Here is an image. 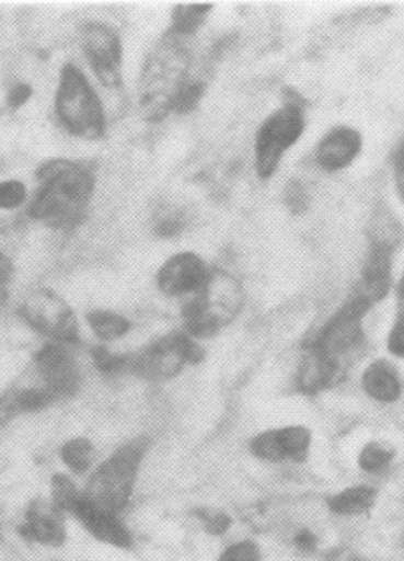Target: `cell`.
<instances>
[{"label":"cell","instance_id":"d4e9b609","mask_svg":"<svg viewBox=\"0 0 404 561\" xmlns=\"http://www.w3.org/2000/svg\"><path fill=\"white\" fill-rule=\"evenodd\" d=\"M49 491H51V501L49 502L62 514L65 512L72 514L79 502L84 497V492H79L72 479L66 474L53 476Z\"/></svg>","mask_w":404,"mask_h":561},{"label":"cell","instance_id":"4dcf8cb0","mask_svg":"<svg viewBox=\"0 0 404 561\" xmlns=\"http://www.w3.org/2000/svg\"><path fill=\"white\" fill-rule=\"evenodd\" d=\"M262 548L252 540H240L229 545L216 561H262Z\"/></svg>","mask_w":404,"mask_h":561},{"label":"cell","instance_id":"8fae6325","mask_svg":"<svg viewBox=\"0 0 404 561\" xmlns=\"http://www.w3.org/2000/svg\"><path fill=\"white\" fill-rule=\"evenodd\" d=\"M396 249V239L391 236L374 234L368 242L354 291L374 308L393 295L394 280H396L394 275Z\"/></svg>","mask_w":404,"mask_h":561},{"label":"cell","instance_id":"d6a6232c","mask_svg":"<svg viewBox=\"0 0 404 561\" xmlns=\"http://www.w3.org/2000/svg\"><path fill=\"white\" fill-rule=\"evenodd\" d=\"M308 198V193H305V188L302 186L301 182H291L286 186L285 202L286 206H288L292 213L304 211Z\"/></svg>","mask_w":404,"mask_h":561},{"label":"cell","instance_id":"3957f363","mask_svg":"<svg viewBox=\"0 0 404 561\" xmlns=\"http://www.w3.org/2000/svg\"><path fill=\"white\" fill-rule=\"evenodd\" d=\"M308 103L295 88H285L281 103L256 127L253 136V172L262 183L272 182L288 153L308 133Z\"/></svg>","mask_w":404,"mask_h":561},{"label":"cell","instance_id":"f1b7e54d","mask_svg":"<svg viewBox=\"0 0 404 561\" xmlns=\"http://www.w3.org/2000/svg\"><path fill=\"white\" fill-rule=\"evenodd\" d=\"M386 353L393 359L404 360V307H397L393 313L386 337H384Z\"/></svg>","mask_w":404,"mask_h":561},{"label":"cell","instance_id":"484cf974","mask_svg":"<svg viewBox=\"0 0 404 561\" xmlns=\"http://www.w3.org/2000/svg\"><path fill=\"white\" fill-rule=\"evenodd\" d=\"M206 91V78L197 77V75L193 73V77L184 84L180 96H177L173 116H187V114L194 113L199 107V104L203 103Z\"/></svg>","mask_w":404,"mask_h":561},{"label":"cell","instance_id":"d6986e66","mask_svg":"<svg viewBox=\"0 0 404 561\" xmlns=\"http://www.w3.org/2000/svg\"><path fill=\"white\" fill-rule=\"evenodd\" d=\"M347 367L335 360L327 359L314 351L304 350L298 374H296V386L299 392L305 396H318L337 386L344 379Z\"/></svg>","mask_w":404,"mask_h":561},{"label":"cell","instance_id":"ffe728a7","mask_svg":"<svg viewBox=\"0 0 404 561\" xmlns=\"http://www.w3.org/2000/svg\"><path fill=\"white\" fill-rule=\"evenodd\" d=\"M378 501V491L371 485H348L327 499V507L338 517H360L368 514Z\"/></svg>","mask_w":404,"mask_h":561},{"label":"cell","instance_id":"7c38bea8","mask_svg":"<svg viewBox=\"0 0 404 561\" xmlns=\"http://www.w3.org/2000/svg\"><path fill=\"white\" fill-rule=\"evenodd\" d=\"M212 265L194 251H180L164 259L154 274V287L171 300H187L206 285Z\"/></svg>","mask_w":404,"mask_h":561},{"label":"cell","instance_id":"4316f807","mask_svg":"<svg viewBox=\"0 0 404 561\" xmlns=\"http://www.w3.org/2000/svg\"><path fill=\"white\" fill-rule=\"evenodd\" d=\"M30 195L32 193L23 180H0V211H15V209L26 206Z\"/></svg>","mask_w":404,"mask_h":561},{"label":"cell","instance_id":"9c48e42d","mask_svg":"<svg viewBox=\"0 0 404 561\" xmlns=\"http://www.w3.org/2000/svg\"><path fill=\"white\" fill-rule=\"evenodd\" d=\"M16 311L20 320L30 330L42 334L51 343L66 344V346L79 343L81 327H79L78 314L71 304L53 288H32L20 300Z\"/></svg>","mask_w":404,"mask_h":561},{"label":"cell","instance_id":"8992f818","mask_svg":"<svg viewBox=\"0 0 404 561\" xmlns=\"http://www.w3.org/2000/svg\"><path fill=\"white\" fill-rule=\"evenodd\" d=\"M150 442L135 438L115 449L89 479L84 497L107 511H124L134 494L141 462L147 456Z\"/></svg>","mask_w":404,"mask_h":561},{"label":"cell","instance_id":"30bf717a","mask_svg":"<svg viewBox=\"0 0 404 561\" xmlns=\"http://www.w3.org/2000/svg\"><path fill=\"white\" fill-rule=\"evenodd\" d=\"M79 47L85 64L104 90L124 87V41L114 25L104 21H88L79 28Z\"/></svg>","mask_w":404,"mask_h":561},{"label":"cell","instance_id":"7a4b0ae2","mask_svg":"<svg viewBox=\"0 0 404 561\" xmlns=\"http://www.w3.org/2000/svg\"><path fill=\"white\" fill-rule=\"evenodd\" d=\"M193 41L164 31L145 57L138 75L137 111L143 123L157 126L174 114V104L194 73Z\"/></svg>","mask_w":404,"mask_h":561},{"label":"cell","instance_id":"e575fe53","mask_svg":"<svg viewBox=\"0 0 404 561\" xmlns=\"http://www.w3.org/2000/svg\"><path fill=\"white\" fill-rule=\"evenodd\" d=\"M204 527L210 535H223L230 527V518L222 512H212L204 517Z\"/></svg>","mask_w":404,"mask_h":561},{"label":"cell","instance_id":"ba28073f","mask_svg":"<svg viewBox=\"0 0 404 561\" xmlns=\"http://www.w3.org/2000/svg\"><path fill=\"white\" fill-rule=\"evenodd\" d=\"M206 357L203 343L184 333L171 331L131 354L128 370L151 382H164L180 376L187 366L199 364Z\"/></svg>","mask_w":404,"mask_h":561},{"label":"cell","instance_id":"277c9868","mask_svg":"<svg viewBox=\"0 0 404 561\" xmlns=\"http://www.w3.org/2000/svg\"><path fill=\"white\" fill-rule=\"evenodd\" d=\"M245 307L242 280L226 268L212 267L206 285L181 305V330L199 343L212 340L235 323Z\"/></svg>","mask_w":404,"mask_h":561},{"label":"cell","instance_id":"6da1fadb","mask_svg":"<svg viewBox=\"0 0 404 561\" xmlns=\"http://www.w3.org/2000/svg\"><path fill=\"white\" fill-rule=\"evenodd\" d=\"M36 186L26 203V216L53 231H72L84 221L97 190L91 163L49 159L36 169Z\"/></svg>","mask_w":404,"mask_h":561},{"label":"cell","instance_id":"74e56055","mask_svg":"<svg viewBox=\"0 0 404 561\" xmlns=\"http://www.w3.org/2000/svg\"><path fill=\"white\" fill-rule=\"evenodd\" d=\"M393 297L397 307H404V271L394 280Z\"/></svg>","mask_w":404,"mask_h":561},{"label":"cell","instance_id":"f546056e","mask_svg":"<svg viewBox=\"0 0 404 561\" xmlns=\"http://www.w3.org/2000/svg\"><path fill=\"white\" fill-rule=\"evenodd\" d=\"M391 180H393L394 195L404 208V136L397 140L390 156Z\"/></svg>","mask_w":404,"mask_h":561},{"label":"cell","instance_id":"603a6c76","mask_svg":"<svg viewBox=\"0 0 404 561\" xmlns=\"http://www.w3.org/2000/svg\"><path fill=\"white\" fill-rule=\"evenodd\" d=\"M94 446L84 436H74L62 443L59 448V458L72 474L81 476L88 472L94 462Z\"/></svg>","mask_w":404,"mask_h":561},{"label":"cell","instance_id":"836d02e7","mask_svg":"<svg viewBox=\"0 0 404 561\" xmlns=\"http://www.w3.org/2000/svg\"><path fill=\"white\" fill-rule=\"evenodd\" d=\"M184 229V221L180 218V216H166V218L158 221L157 228H154V232L157 236L163 239H171L174 236L181 234V231Z\"/></svg>","mask_w":404,"mask_h":561},{"label":"cell","instance_id":"e0dca14e","mask_svg":"<svg viewBox=\"0 0 404 561\" xmlns=\"http://www.w3.org/2000/svg\"><path fill=\"white\" fill-rule=\"evenodd\" d=\"M72 515L78 518L84 530L101 543L122 548V550L131 547L130 530L115 512L99 507V505L92 504L91 501L82 497Z\"/></svg>","mask_w":404,"mask_h":561},{"label":"cell","instance_id":"ac0fdd59","mask_svg":"<svg viewBox=\"0 0 404 561\" xmlns=\"http://www.w3.org/2000/svg\"><path fill=\"white\" fill-rule=\"evenodd\" d=\"M360 386L368 399L383 405L396 403L404 392L400 369L386 357H377L365 366Z\"/></svg>","mask_w":404,"mask_h":561},{"label":"cell","instance_id":"d590c367","mask_svg":"<svg viewBox=\"0 0 404 561\" xmlns=\"http://www.w3.org/2000/svg\"><path fill=\"white\" fill-rule=\"evenodd\" d=\"M15 262L5 252L0 251V288L7 287L15 278Z\"/></svg>","mask_w":404,"mask_h":561},{"label":"cell","instance_id":"4fadbf2b","mask_svg":"<svg viewBox=\"0 0 404 561\" xmlns=\"http://www.w3.org/2000/svg\"><path fill=\"white\" fill-rule=\"evenodd\" d=\"M363 150L365 137L358 127L335 124L314 144L312 160L325 175H340L358 162Z\"/></svg>","mask_w":404,"mask_h":561},{"label":"cell","instance_id":"2e32d148","mask_svg":"<svg viewBox=\"0 0 404 561\" xmlns=\"http://www.w3.org/2000/svg\"><path fill=\"white\" fill-rule=\"evenodd\" d=\"M20 537L42 547H62L66 541V524L62 512L51 502L36 501L26 508L19 527Z\"/></svg>","mask_w":404,"mask_h":561},{"label":"cell","instance_id":"1f68e13d","mask_svg":"<svg viewBox=\"0 0 404 561\" xmlns=\"http://www.w3.org/2000/svg\"><path fill=\"white\" fill-rule=\"evenodd\" d=\"M33 94H35V91H33L32 84L25 83V81H20V83L12 84L5 94L7 110H22V107H25L26 104L32 101Z\"/></svg>","mask_w":404,"mask_h":561},{"label":"cell","instance_id":"52a82bcc","mask_svg":"<svg viewBox=\"0 0 404 561\" xmlns=\"http://www.w3.org/2000/svg\"><path fill=\"white\" fill-rule=\"evenodd\" d=\"M373 310V305L351 290L347 300L315 330L304 350L314 351L347 367L350 357L367 341L365 321Z\"/></svg>","mask_w":404,"mask_h":561},{"label":"cell","instance_id":"7402d4cb","mask_svg":"<svg viewBox=\"0 0 404 561\" xmlns=\"http://www.w3.org/2000/svg\"><path fill=\"white\" fill-rule=\"evenodd\" d=\"M216 5L212 4H176L171 9L170 24L166 32L184 41H194L209 21Z\"/></svg>","mask_w":404,"mask_h":561},{"label":"cell","instance_id":"83f0119b","mask_svg":"<svg viewBox=\"0 0 404 561\" xmlns=\"http://www.w3.org/2000/svg\"><path fill=\"white\" fill-rule=\"evenodd\" d=\"M91 356L94 366L104 374H118L122 370H128V366H130V356L112 353L107 346L101 343L92 347Z\"/></svg>","mask_w":404,"mask_h":561},{"label":"cell","instance_id":"5bb4252c","mask_svg":"<svg viewBox=\"0 0 404 561\" xmlns=\"http://www.w3.org/2000/svg\"><path fill=\"white\" fill-rule=\"evenodd\" d=\"M312 448V432L305 425H285L259 432L250 439L249 449L265 462H304Z\"/></svg>","mask_w":404,"mask_h":561},{"label":"cell","instance_id":"5b68a950","mask_svg":"<svg viewBox=\"0 0 404 561\" xmlns=\"http://www.w3.org/2000/svg\"><path fill=\"white\" fill-rule=\"evenodd\" d=\"M53 111L59 127L72 139L101 142L108 130L107 111L81 67L66 61L56 80Z\"/></svg>","mask_w":404,"mask_h":561},{"label":"cell","instance_id":"cb8c5ba5","mask_svg":"<svg viewBox=\"0 0 404 561\" xmlns=\"http://www.w3.org/2000/svg\"><path fill=\"white\" fill-rule=\"evenodd\" d=\"M394 458H396V448L391 443L371 439L365 443L363 448L358 453L357 465L367 474H378L390 468Z\"/></svg>","mask_w":404,"mask_h":561},{"label":"cell","instance_id":"44dd1931","mask_svg":"<svg viewBox=\"0 0 404 561\" xmlns=\"http://www.w3.org/2000/svg\"><path fill=\"white\" fill-rule=\"evenodd\" d=\"M84 320L89 331L101 344L124 340L134 328L130 318L108 308H92L84 314Z\"/></svg>","mask_w":404,"mask_h":561},{"label":"cell","instance_id":"9a60e30c","mask_svg":"<svg viewBox=\"0 0 404 561\" xmlns=\"http://www.w3.org/2000/svg\"><path fill=\"white\" fill-rule=\"evenodd\" d=\"M36 373L43 380V387L55 399L74 396L81 386V370L71 351L66 344L46 341L33 356Z\"/></svg>","mask_w":404,"mask_h":561},{"label":"cell","instance_id":"8d00e7d4","mask_svg":"<svg viewBox=\"0 0 404 561\" xmlns=\"http://www.w3.org/2000/svg\"><path fill=\"white\" fill-rule=\"evenodd\" d=\"M295 543L299 550H312V548L315 547V537L311 534V531L301 530L298 535H296Z\"/></svg>","mask_w":404,"mask_h":561}]
</instances>
